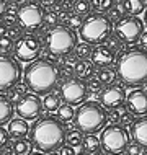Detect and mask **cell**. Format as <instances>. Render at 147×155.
Listing matches in <instances>:
<instances>
[{"mask_svg": "<svg viewBox=\"0 0 147 155\" xmlns=\"http://www.w3.org/2000/svg\"><path fill=\"white\" fill-rule=\"evenodd\" d=\"M116 72L126 87L136 88L147 83V49L139 46L116 54Z\"/></svg>", "mask_w": 147, "mask_h": 155, "instance_id": "1", "label": "cell"}, {"mask_svg": "<svg viewBox=\"0 0 147 155\" xmlns=\"http://www.w3.org/2000/svg\"><path fill=\"white\" fill-rule=\"evenodd\" d=\"M23 78L28 90L36 95H46L57 87L61 80V69L56 62L38 57L33 62H28V65L25 67Z\"/></svg>", "mask_w": 147, "mask_h": 155, "instance_id": "2", "label": "cell"}, {"mask_svg": "<svg viewBox=\"0 0 147 155\" xmlns=\"http://www.w3.org/2000/svg\"><path fill=\"white\" fill-rule=\"evenodd\" d=\"M33 145L41 152H51L61 149L65 142V127L61 119L54 116H43L36 121L29 129Z\"/></svg>", "mask_w": 147, "mask_h": 155, "instance_id": "3", "label": "cell"}, {"mask_svg": "<svg viewBox=\"0 0 147 155\" xmlns=\"http://www.w3.org/2000/svg\"><path fill=\"white\" fill-rule=\"evenodd\" d=\"M41 41H43V49L48 54L56 57H64L74 52L79 38L72 28L61 23L54 28H49L43 35Z\"/></svg>", "mask_w": 147, "mask_h": 155, "instance_id": "4", "label": "cell"}, {"mask_svg": "<svg viewBox=\"0 0 147 155\" xmlns=\"http://www.w3.org/2000/svg\"><path fill=\"white\" fill-rule=\"evenodd\" d=\"M75 127L85 134H95L108 123L106 108L100 101H83L74 116Z\"/></svg>", "mask_w": 147, "mask_h": 155, "instance_id": "5", "label": "cell"}, {"mask_svg": "<svg viewBox=\"0 0 147 155\" xmlns=\"http://www.w3.org/2000/svg\"><path fill=\"white\" fill-rule=\"evenodd\" d=\"M113 33V21L106 13L102 12H92L90 15H87L83 18V23L79 30V36L82 41L90 43L92 46L96 44H105V41L108 39Z\"/></svg>", "mask_w": 147, "mask_h": 155, "instance_id": "6", "label": "cell"}, {"mask_svg": "<svg viewBox=\"0 0 147 155\" xmlns=\"http://www.w3.org/2000/svg\"><path fill=\"white\" fill-rule=\"evenodd\" d=\"M102 149L110 155H121L131 144V134L121 124H108L102 129Z\"/></svg>", "mask_w": 147, "mask_h": 155, "instance_id": "7", "label": "cell"}, {"mask_svg": "<svg viewBox=\"0 0 147 155\" xmlns=\"http://www.w3.org/2000/svg\"><path fill=\"white\" fill-rule=\"evenodd\" d=\"M44 8L39 3L35 2H25L20 5L16 13V25L25 33H36L44 26Z\"/></svg>", "mask_w": 147, "mask_h": 155, "instance_id": "8", "label": "cell"}, {"mask_svg": "<svg viewBox=\"0 0 147 155\" xmlns=\"http://www.w3.org/2000/svg\"><path fill=\"white\" fill-rule=\"evenodd\" d=\"M59 95L64 100V103L69 104H82L83 101H87L90 90L87 87V82L83 78H79L72 75L62 80L61 87H59Z\"/></svg>", "mask_w": 147, "mask_h": 155, "instance_id": "9", "label": "cell"}, {"mask_svg": "<svg viewBox=\"0 0 147 155\" xmlns=\"http://www.w3.org/2000/svg\"><path fill=\"white\" fill-rule=\"evenodd\" d=\"M113 31L124 44L139 43V38L144 33V21L136 15H124L115 23Z\"/></svg>", "mask_w": 147, "mask_h": 155, "instance_id": "10", "label": "cell"}, {"mask_svg": "<svg viewBox=\"0 0 147 155\" xmlns=\"http://www.w3.org/2000/svg\"><path fill=\"white\" fill-rule=\"evenodd\" d=\"M43 41L35 33H25L15 41L13 54L20 62H33L41 56Z\"/></svg>", "mask_w": 147, "mask_h": 155, "instance_id": "11", "label": "cell"}, {"mask_svg": "<svg viewBox=\"0 0 147 155\" xmlns=\"http://www.w3.org/2000/svg\"><path fill=\"white\" fill-rule=\"evenodd\" d=\"M22 78V65L16 57L0 52V91H8Z\"/></svg>", "mask_w": 147, "mask_h": 155, "instance_id": "12", "label": "cell"}, {"mask_svg": "<svg viewBox=\"0 0 147 155\" xmlns=\"http://www.w3.org/2000/svg\"><path fill=\"white\" fill-rule=\"evenodd\" d=\"M43 100L36 93H26L15 104V113L23 119H38L43 113Z\"/></svg>", "mask_w": 147, "mask_h": 155, "instance_id": "13", "label": "cell"}, {"mask_svg": "<svg viewBox=\"0 0 147 155\" xmlns=\"http://www.w3.org/2000/svg\"><path fill=\"white\" fill-rule=\"evenodd\" d=\"M98 95H100V103H102L105 108H108V110L123 106V104L126 103V96H128L126 95L124 87L118 85V83L106 85Z\"/></svg>", "mask_w": 147, "mask_h": 155, "instance_id": "14", "label": "cell"}, {"mask_svg": "<svg viewBox=\"0 0 147 155\" xmlns=\"http://www.w3.org/2000/svg\"><path fill=\"white\" fill-rule=\"evenodd\" d=\"M126 108L134 116H147V91L136 88L126 96Z\"/></svg>", "mask_w": 147, "mask_h": 155, "instance_id": "15", "label": "cell"}, {"mask_svg": "<svg viewBox=\"0 0 147 155\" xmlns=\"http://www.w3.org/2000/svg\"><path fill=\"white\" fill-rule=\"evenodd\" d=\"M90 61L95 64V67L102 69V67H110L116 64V52L106 44H96L92 51Z\"/></svg>", "mask_w": 147, "mask_h": 155, "instance_id": "16", "label": "cell"}, {"mask_svg": "<svg viewBox=\"0 0 147 155\" xmlns=\"http://www.w3.org/2000/svg\"><path fill=\"white\" fill-rule=\"evenodd\" d=\"M131 139L137 144H141L147 149V116H142L141 119L134 121L131 126Z\"/></svg>", "mask_w": 147, "mask_h": 155, "instance_id": "17", "label": "cell"}, {"mask_svg": "<svg viewBox=\"0 0 147 155\" xmlns=\"http://www.w3.org/2000/svg\"><path fill=\"white\" fill-rule=\"evenodd\" d=\"M8 134L10 137L13 139H23L29 134V126H28V121L23 119V118H16V119H12L8 123Z\"/></svg>", "mask_w": 147, "mask_h": 155, "instance_id": "18", "label": "cell"}, {"mask_svg": "<svg viewBox=\"0 0 147 155\" xmlns=\"http://www.w3.org/2000/svg\"><path fill=\"white\" fill-rule=\"evenodd\" d=\"M95 72H96V67L90 59H82L75 65V77L83 78V80H88L90 77H93Z\"/></svg>", "mask_w": 147, "mask_h": 155, "instance_id": "19", "label": "cell"}, {"mask_svg": "<svg viewBox=\"0 0 147 155\" xmlns=\"http://www.w3.org/2000/svg\"><path fill=\"white\" fill-rule=\"evenodd\" d=\"M13 113H15L13 103L5 95H0V126L10 123L13 119Z\"/></svg>", "mask_w": 147, "mask_h": 155, "instance_id": "20", "label": "cell"}, {"mask_svg": "<svg viewBox=\"0 0 147 155\" xmlns=\"http://www.w3.org/2000/svg\"><path fill=\"white\" fill-rule=\"evenodd\" d=\"M59 62H61V77H72V75H75V65H77L79 59L74 56V54H69V56H64L59 59Z\"/></svg>", "mask_w": 147, "mask_h": 155, "instance_id": "21", "label": "cell"}, {"mask_svg": "<svg viewBox=\"0 0 147 155\" xmlns=\"http://www.w3.org/2000/svg\"><path fill=\"white\" fill-rule=\"evenodd\" d=\"M33 142L28 140L26 137H23V139H15V142L12 144V152L13 155H29L33 153Z\"/></svg>", "mask_w": 147, "mask_h": 155, "instance_id": "22", "label": "cell"}, {"mask_svg": "<svg viewBox=\"0 0 147 155\" xmlns=\"http://www.w3.org/2000/svg\"><path fill=\"white\" fill-rule=\"evenodd\" d=\"M124 5V10L128 15H141L142 12H145L147 3L145 0H121Z\"/></svg>", "mask_w": 147, "mask_h": 155, "instance_id": "23", "label": "cell"}, {"mask_svg": "<svg viewBox=\"0 0 147 155\" xmlns=\"http://www.w3.org/2000/svg\"><path fill=\"white\" fill-rule=\"evenodd\" d=\"M96 77L102 80L103 85H111V83L116 82L118 78V72H116V67H102V69H98V72H96Z\"/></svg>", "mask_w": 147, "mask_h": 155, "instance_id": "24", "label": "cell"}, {"mask_svg": "<svg viewBox=\"0 0 147 155\" xmlns=\"http://www.w3.org/2000/svg\"><path fill=\"white\" fill-rule=\"evenodd\" d=\"M61 95L59 93H54V91H49V93H46L44 100H43V108L46 111H57L59 106H61Z\"/></svg>", "mask_w": 147, "mask_h": 155, "instance_id": "25", "label": "cell"}, {"mask_svg": "<svg viewBox=\"0 0 147 155\" xmlns=\"http://www.w3.org/2000/svg\"><path fill=\"white\" fill-rule=\"evenodd\" d=\"M26 93H28V87H26V83H25V82H23V83H20V82H18L15 87H12V88L8 90L7 98L10 100V101L13 103V104H16V103H18L20 100H22Z\"/></svg>", "mask_w": 147, "mask_h": 155, "instance_id": "26", "label": "cell"}, {"mask_svg": "<svg viewBox=\"0 0 147 155\" xmlns=\"http://www.w3.org/2000/svg\"><path fill=\"white\" fill-rule=\"evenodd\" d=\"M82 140H83V134H82L80 129L72 127V129H69V131H65V144L67 145L77 149L82 145Z\"/></svg>", "mask_w": 147, "mask_h": 155, "instance_id": "27", "label": "cell"}, {"mask_svg": "<svg viewBox=\"0 0 147 155\" xmlns=\"http://www.w3.org/2000/svg\"><path fill=\"white\" fill-rule=\"evenodd\" d=\"M82 147H83V150H87V152L95 153L96 150L102 149L100 137H96L95 134H87V136L83 137V140H82Z\"/></svg>", "mask_w": 147, "mask_h": 155, "instance_id": "28", "label": "cell"}, {"mask_svg": "<svg viewBox=\"0 0 147 155\" xmlns=\"http://www.w3.org/2000/svg\"><path fill=\"white\" fill-rule=\"evenodd\" d=\"M92 51H93V46H92L90 43L82 41V43H77V46H75V49H74L72 54L77 57L79 61H82V59H90Z\"/></svg>", "mask_w": 147, "mask_h": 155, "instance_id": "29", "label": "cell"}, {"mask_svg": "<svg viewBox=\"0 0 147 155\" xmlns=\"http://www.w3.org/2000/svg\"><path fill=\"white\" fill-rule=\"evenodd\" d=\"M74 116H75V111L72 108V104L69 103H62L57 110V118L62 121V123H70L74 121Z\"/></svg>", "mask_w": 147, "mask_h": 155, "instance_id": "30", "label": "cell"}, {"mask_svg": "<svg viewBox=\"0 0 147 155\" xmlns=\"http://www.w3.org/2000/svg\"><path fill=\"white\" fill-rule=\"evenodd\" d=\"M92 2L90 0H74V10L75 13H79V15H82V16H87V15H90L92 13Z\"/></svg>", "mask_w": 147, "mask_h": 155, "instance_id": "31", "label": "cell"}, {"mask_svg": "<svg viewBox=\"0 0 147 155\" xmlns=\"http://www.w3.org/2000/svg\"><path fill=\"white\" fill-rule=\"evenodd\" d=\"M124 15H128L126 13V10H124V5H123V2L121 0H116V3L110 8V12H108V16L111 18V21H118V20H121Z\"/></svg>", "mask_w": 147, "mask_h": 155, "instance_id": "32", "label": "cell"}, {"mask_svg": "<svg viewBox=\"0 0 147 155\" xmlns=\"http://www.w3.org/2000/svg\"><path fill=\"white\" fill-rule=\"evenodd\" d=\"M61 25V20H59V12L54 10V8H49V10L44 12V26L46 28H54Z\"/></svg>", "mask_w": 147, "mask_h": 155, "instance_id": "33", "label": "cell"}, {"mask_svg": "<svg viewBox=\"0 0 147 155\" xmlns=\"http://www.w3.org/2000/svg\"><path fill=\"white\" fill-rule=\"evenodd\" d=\"M93 12H102V13H108L110 8L116 3V0H90Z\"/></svg>", "mask_w": 147, "mask_h": 155, "instance_id": "34", "label": "cell"}, {"mask_svg": "<svg viewBox=\"0 0 147 155\" xmlns=\"http://www.w3.org/2000/svg\"><path fill=\"white\" fill-rule=\"evenodd\" d=\"M83 18H85V16L75 13V12H70L64 25H67L69 28H72L74 31H75V30H80V26H82V23H83Z\"/></svg>", "mask_w": 147, "mask_h": 155, "instance_id": "35", "label": "cell"}, {"mask_svg": "<svg viewBox=\"0 0 147 155\" xmlns=\"http://www.w3.org/2000/svg\"><path fill=\"white\" fill-rule=\"evenodd\" d=\"M105 44H106L108 48H111L115 52H121V51L124 49V43L115 35V33H111V35L108 36V39L105 41Z\"/></svg>", "mask_w": 147, "mask_h": 155, "instance_id": "36", "label": "cell"}, {"mask_svg": "<svg viewBox=\"0 0 147 155\" xmlns=\"http://www.w3.org/2000/svg\"><path fill=\"white\" fill-rule=\"evenodd\" d=\"M15 48V41L12 39L10 36H0V52H5V54H10Z\"/></svg>", "mask_w": 147, "mask_h": 155, "instance_id": "37", "label": "cell"}, {"mask_svg": "<svg viewBox=\"0 0 147 155\" xmlns=\"http://www.w3.org/2000/svg\"><path fill=\"white\" fill-rule=\"evenodd\" d=\"M87 87H88V90L92 91V93H100L103 88H105V85L102 83V80H100L96 75H93V77H90L87 80Z\"/></svg>", "mask_w": 147, "mask_h": 155, "instance_id": "38", "label": "cell"}, {"mask_svg": "<svg viewBox=\"0 0 147 155\" xmlns=\"http://www.w3.org/2000/svg\"><path fill=\"white\" fill-rule=\"evenodd\" d=\"M121 113H123V108L118 106V108H111L108 111V121L111 124H119V119H121Z\"/></svg>", "mask_w": 147, "mask_h": 155, "instance_id": "39", "label": "cell"}, {"mask_svg": "<svg viewBox=\"0 0 147 155\" xmlns=\"http://www.w3.org/2000/svg\"><path fill=\"white\" fill-rule=\"evenodd\" d=\"M134 123V114L131 111H128V108H123V113H121V119H119V124L124 126V127H128V126H132Z\"/></svg>", "mask_w": 147, "mask_h": 155, "instance_id": "40", "label": "cell"}, {"mask_svg": "<svg viewBox=\"0 0 147 155\" xmlns=\"http://www.w3.org/2000/svg\"><path fill=\"white\" fill-rule=\"evenodd\" d=\"M22 35H23V30L18 26V25H12V26L7 28V36H10L13 41H16Z\"/></svg>", "mask_w": 147, "mask_h": 155, "instance_id": "41", "label": "cell"}, {"mask_svg": "<svg viewBox=\"0 0 147 155\" xmlns=\"http://www.w3.org/2000/svg\"><path fill=\"white\" fill-rule=\"evenodd\" d=\"M144 147H142L141 144H137V142H131V144L128 145V149H126V155H141Z\"/></svg>", "mask_w": 147, "mask_h": 155, "instance_id": "42", "label": "cell"}, {"mask_svg": "<svg viewBox=\"0 0 147 155\" xmlns=\"http://www.w3.org/2000/svg\"><path fill=\"white\" fill-rule=\"evenodd\" d=\"M8 140H10V134H8L7 129H3L2 126H0V150L7 147V145H8Z\"/></svg>", "mask_w": 147, "mask_h": 155, "instance_id": "43", "label": "cell"}, {"mask_svg": "<svg viewBox=\"0 0 147 155\" xmlns=\"http://www.w3.org/2000/svg\"><path fill=\"white\" fill-rule=\"evenodd\" d=\"M59 0H39V5L44 8V10H49V8H54L57 5Z\"/></svg>", "mask_w": 147, "mask_h": 155, "instance_id": "44", "label": "cell"}, {"mask_svg": "<svg viewBox=\"0 0 147 155\" xmlns=\"http://www.w3.org/2000/svg\"><path fill=\"white\" fill-rule=\"evenodd\" d=\"M59 152H61V155H75V149L65 144V145H62V147H61Z\"/></svg>", "mask_w": 147, "mask_h": 155, "instance_id": "45", "label": "cell"}, {"mask_svg": "<svg viewBox=\"0 0 147 155\" xmlns=\"http://www.w3.org/2000/svg\"><path fill=\"white\" fill-rule=\"evenodd\" d=\"M7 5H8V2H7V0H0V21H2V20H3V16H5Z\"/></svg>", "mask_w": 147, "mask_h": 155, "instance_id": "46", "label": "cell"}, {"mask_svg": "<svg viewBox=\"0 0 147 155\" xmlns=\"http://www.w3.org/2000/svg\"><path fill=\"white\" fill-rule=\"evenodd\" d=\"M139 44H141V48L147 49V31L145 30H144V33H142L141 38H139Z\"/></svg>", "mask_w": 147, "mask_h": 155, "instance_id": "47", "label": "cell"}, {"mask_svg": "<svg viewBox=\"0 0 147 155\" xmlns=\"http://www.w3.org/2000/svg\"><path fill=\"white\" fill-rule=\"evenodd\" d=\"M7 25L5 23H3V21H0V36H5L7 35Z\"/></svg>", "mask_w": 147, "mask_h": 155, "instance_id": "48", "label": "cell"}, {"mask_svg": "<svg viewBox=\"0 0 147 155\" xmlns=\"http://www.w3.org/2000/svg\"><path fill=\"white\" fill-rule=\"evenodd\" d=\"M92 155H110V153H106V152H105V150L102 149V150H96V152L92 153Z\"/></svg>", "mask_w": 147, "mask_h": 155, "instance_id": "49", "label": "cell"}, {"mask_svg": "<svg viewBox=\"0 0 147 155\" xmlns=\"http://www.w3.org/2000/svg\"><path fill=\"white\" fill-rule=\"evenodd\" d=\"M48 155H61V152H57V150H51V152H48Z\"/></svg>", "mask_w": 147, "mask_h": 155, "instance_id": "50", "label": "cell"}, {"mask_svg": "<svg viewBox=\"0 0 147 155\" xmlns=\"http://www.w3.org/2000/svg\"><path fill=\"white\" fill-rule=\"evenodd\" d=\"M75 155H92V153L87 152V150H82V152H79V153H75Z\"/></svg>", "mask_w": 147, "mask_h": 155, "instance_id": "51", "label": "cell"}, {"mask_svg": "<svg viewBox=\"0 0 147 155\" xmlns=\"http://www.w3.org/2000/svg\"><path fill=\"white\" fill-rule=\"evenodd\" d=\"M144 23L147 25V8H145V16H144Z\"/></svg>", "mask_w": 147, "mask_h": 155, "instance_id": "52", "label": "cell"}, {"mask_svg": "<svg viewBox=\"0 0 147 155\" xmlns=\"http://www.w3.org/2000/svg\"><path fill=\"white\" fill-rule=\"evenodd\" d=\"M10 2H16V3H20V2H26V0H10Z\"/></svg>", "mask_w": 147, "mask_h": 155, "instance_id": "53", "label": "cell"}, {"mask_svg": "<svg viewBox=\"0 0 147 155\" xmlns=\"http://www.w3.org/2000/svg\"><path fill=\"white\" fill-rule=\"evenodd\" d=\"M141 155H147V149H144V150H142V153Z\"/></svg>", "mask_w": 147, "mask_h": 155, "instance_id": "54", "label": "cell"}, {"mask_svg": "<svg viewBox=\"0 0 147 155\" xmlns=\"http://www.w3.org/2000/svg\"><path fill=\"white\" fill-rule=\"evenodd\" d=\"M29 155H43V153H29Z\"/></svg>", "mask_w": 147, "mask_h": 155, "instance_id": "55", "label": "cell"}, {"mask_svg": "<svg viewBox=\"0 0 147 155\" xmlns=\"http://www.w3.org/2000/svg\"><path fill=\"white\" fill-rule=\"evenodd\" d=\"M0 155H3V153H2V152H0Z\"/></svg>", "mask_w": 147, "mask_h": 155, "instance_id": "56", "label": "cell"}, {"mask_svg": "<svg viewBox=\"0 0 147 155\" xmlns=\"http://www.w3.org/2000/svg\"><path fill=\"white\" fill-rule=\"evenodd\" d=\"M121 155H123V153H121Z\"/></svg>", "mask_w": 147, "mask_h": 155, "instance_id": "57", "label": "cell"}]
</instances>
